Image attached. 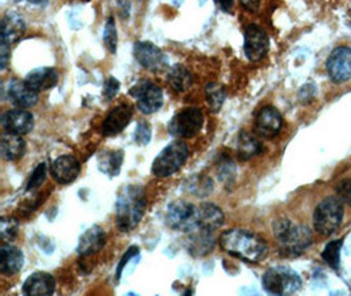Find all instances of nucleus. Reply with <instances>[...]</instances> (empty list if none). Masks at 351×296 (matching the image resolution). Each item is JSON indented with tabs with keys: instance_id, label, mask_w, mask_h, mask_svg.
<instances>
[{
	"instance_id": "f257e3e1",
	"label": "nucleus",
	"mask_w": 351,
	"mask_h": 296,
	"mask_svg": "<svg viewBox=\"0 0 351 296\" xmlns=\"http://www.w3.org/2000/svg\"><path fill=\"white\" fill-rule=\"evenodd\" d=\"M220 247L229 255L249 264H259L269 255L267 242L252 231L229 229L219 238Z\"/></svg>"
},
{
	"instance_id": "f03ea898",
	"label": "nucleus",
	"mask_w": 351,
	"mask_h": 296,
	"mask_svg": "<svg viewBox=\"0 0 351 296\" xmlns=\"http://www.w3.org/2000/svg\"><path fill=\"white\" fill-rule=\"evenodd\" d=\"M147 199L144 187L128 185L123 188L116 201V224L121 232L133 231L144 218Z\"/></svg>"
},
{
	"instance_id": "7ed1b4c3",
	"label": "nucleus",
	"mask_w": 351,
	"mask_h": 296,
	"mask_svg": "<svg viewBox=\"0 0 351 296\" xmlns=\"http://www.w3.org/2000/svg\"><path fill=\"white\" fill-rule=\"evenodd\" d=\"M272 232L282 249L300 254L312 245L313 234L309 227L298 224L289 218H279L272 223Z\"/></svg>"
},
{
	"instance_id": "20e7f679",
	"label": "nucleus",
	"mask_w": 351,
	"mask_h": 296,
	"mask_svg": "<svg viewBox=\"0 0 351 296\" xmlns=\"http://www.w3.org/2000/svg\"><path fill=\"white\" fill-rule=\"evenodd\" d=\"M262 286L271 295H293L300 291L303 281L291 267L274 266L263 274Z\"/></svg>"
},
{
	"instance_id": "39448f33",
	"label": "nucleus",
	"mask_w": 351,
	"mask_h": 296,
	"mask_svg": "<svg viewBox=\"0 0 351 296\" xmlns=\"http://www.w3.org/2000/svg\"><path fill=\"white\" fill-rule=\"evenodd\" d=\"M190 156L189 145L182 140L170 142L160 152L152 165V172L156 178H167L180 170Z\"/></svg>"
},
{
	"instance_id": "423d86ee",
	"label": "nucleus",
	"mask_w": 351,
	"mask_h": 296,
	"mask_svg": "<svg viewBox=\"0 0 351 296\" xmlns=\"http://www.w3.org/2000/svg\"><path fill=\"white\" fill-rule=\"evenodd\" d=\"M343 212V203L338 196H328L321 201L313 214L316 232L321 236L335 234L342 223Z\"/></svg>"
},
{
	"instance_id": "0eeeda50",
	"label": "nucleus",
	"mask_w": 351,
	"mask_h": 296,
	"mask_svg": "<svg viewBox=\"0 0 351 296\" xmlns=\"http://www.w3.org/2000/svg\"><path fill=\"white\" fill-rule=\"evenodd\" d=\"M204 115L202 109L189 107L178 112L167 124L169 133L174 137L191 139L195 137L203 128Z\"/></svg>"
},
{
	"instance_id": "6e6552de",
	"label": "nucleus",
	"mask_w": 351,
	"mask_h": 296,
	"mask_svg": "<svg viewBox=\"0 0 351 296\" xmlns=\"http://www.w3.org/2000/svg\"><path fill=\"white\" fill-rule=\"evenodd\" d=\"M129 95L136 99L137 109L144 115L158 112L163 106V91L158 84L149 79H141L129 90Z\"/></svg>"
},
{
	"instance_id": "1a4fd4ad",
	"label": "nucleus",
	"mask_w": 351,
	"mask_h": 296,
	"mask_svg": "<svg viewBox=\"0 0 351 296\" xmlns=\"http://www.w3.org/2000/svg\"><path fill=\"white\" fill-rule=\"evenodd\" d=\"M166 224L169 228L178 232H190L197 227L196 223V205L186 201L170 203L166 211Z\"/></svg>"
},
{
	"instance_id": "9d476101",
	"label": "nucleus",
	"mask_w": 351,
	"mask_h": 296,
	"mask_svg": "<svg viewBox=\"0 0 351 296\" xmlns=\"http://www.w3.org/2000/svg\"><path fill=\"white\" fill-rule=\"evenodd\" d=\"M133 54L137 62L152 73H160L169 66L165 53L150 41H137L133 47Z\"/></svg>"
},
{
	"instance_id": "9b49d317",
	"label": "nucleus",
	"mask_w": 351,
	"mask_h": 296,
	"mask_svg": "<svg viewBox=\"0 0 351 296\" xmlns=\"http://www.w3.org/2000/svg\"><path fill=\"white\" fill-rule=\"evenodd\" d=\"M270 47V38L266 31L256 25L249 24L245 30V43H243V52L249 61L258 62L263 60Z\"/></svg>"
},
{
	"instance_id": "f8f14e48",
	"label": "nucleus",
	"mask_w": 351,
	"mask_h": 296,
	"mask_svg": "<svg viewBox=\"0 0 351 296\" xmlns=\"http://www.w3.org/2000/svg\"><path fill=\"white\" fill-rule=\"evenodd\" d=\"M326 71L335 83L351 79V47H335L326 61Z\"/></svg>"
},
{
	"instance_id": "ddd939ff",
	"label": "nucleus",
	"mask_w": 351,
	"mask_h": 296,
	"mask_svg": "<svg viewBox=\"0 0 351 296\" xmlns=\"http://www.w3.org/2000/svg\"><path fill=\"white\" fill-rule=\"evenodd\" d=\"M213 234L215 232L200 227H196L187 232L184 247L189 254H191L195 258H202L212 253L216 247V237Z\"/></svg>"
},
{
	"instance_id": "4468645a",
	"label": "nucleus",
	"mask_w": 351,
	"mask_h": 296,
	"mask_svg": "<svg viewBox=\"0 0 351 296\" xmlns=\"http://www.w3.org/2000/svg\"><path fill=\"white\" fill-rule=\"evenodd\" d=\"M283 126V117L280 112L272 106L259 109L254 122V130L259 137L272 139Z\"/></svg>"
},
{
	"instance_id": "2eb2a0df",
	"label": "nucleus",
	"mask_w": 351,
	"mask_h": 296,
	"mask_svg": "<svg viewBox=\"0 0 351 296\" xmlns=\"http://www.w3.org/2000/svg\"><path fill=\"white\" fill-rule=\"evenodd\" d=\"M40 93L32 89L25 79H12L8 83L7 87V96L8 100L16 106L17 109H32L38 100H40Z\"/></svg>"
},
{
	"instance_id": "dca6fc26",
	"label": "nucleus",
	"mask_w": 351,
	"mask_h": 296,
	"mask_svg": "<svg viewBox=\"0 0 351 296\" xmlns=\"http://www.w3.org/2000/svg\"><path fill=\"white\" fill-rule=\"evenodd\" d=\"M133 113H134V109L129 103H121L120 106L114 107L103 122L101 125L103 136L112 137L121 133L130 123Z\"/></svg>"
},
{
	"instance_id": "f3484780",
	"label": "nucleus",
	"mask_w": 351,
	"mask_h": 296,
	"mask_svg": "<svg viewBox=\"0 0 351 296\" xmlns=\"http://www.w3.org/2000/svg\"><path fill=\"white\" fill-rule=\"evenodd\" d=\"M1 126L5 132L14 135H27L29 133L34 126V119L31 112L27 109H10L3 113L1 116Z\"/></svg>"
},
{
	"instance_id": "a211bd4d",
	"label": "nucleus",
	"mask_w": 351,
	"mask_h": 296,
	"mask_svg": "<svg viewBox=\"0 0 351 296\" xmlns=\"http://www.w3.org/2000/svg\"><path fill=\"white\" fill-rule=\"evenodd\" d=\"M80 174V162L71 155L60 156L51 165V175L60 185L73 183Z\"/></svg>"
},
{
	"instance_id": "6ab92c4d",
	"label": "nucleus",
	"mask_w": 351,
	"mask_h": 296,
	"mask_svg": "<svg viewBox=\"0 0 351 296\" xmlns=\"http://www.w3.org/2000/svg\"><path fill=\"white\" fill-rule=\"evenodd\" d=\"M107 242V236L101 227L93 225L84 234H82L78 241L77 253L80 257H88L103 249Z\"/></svg>"
},
{
	"instance_id": "aec40b11",
	"label": "nucleus",
	"mask_w": 351,
	"mask_h": 296,
	"mask_svg": "<svg viewBox=\"0 0 351 296\" xmlns=\"http://www.w3.org/2000/svg\"><path fill=\"white\" fill-rule=\"evenodd\" d=\"M56 291V280L51 274L37 271L29 275L23 284V294L28 296L53 295Z\"/></svg>"
},
{
	"instance_id": "412c9836",
	"label": "nucleus",
	"mask_w": 351,
	"mask_h": 296,
	"mask_svg": "<svg viewBox=\"0 0 351 296\" xmlns=\"http://www.w3.org/2000/svg\"><path fill=\"white\" fill-rule=\"evenodd\" d=\"M223 209L213 203H203L196 207V223L197 227L208 231H217L223 225Z\"/></svg>"
},
{
	"instance_id": "4be33fe9",
	"label": "nucleus",
	"mask_w": 351,
	"mask_h": 296,
	"mask_svg": "<svg viewBox=\"0 0 351 296\" xmlns=\"http://www.w3.org/2000/svg\"><path fill=\"white\" fill-rule=\"evenodd\" d=\"M24 266V253L15 245L3 244L0 249V273L5 277L17 274Z\"/></svg>"
},
{
	"instance_id": "5701e85b",
	"label": "nucleus",
	"mask_w": 351,
	"mask_h": 296,
	"mask_svg": "<svg viewBox=\"0 0 351 296\" xmlns=\"http://www.w3.org/2000/svg\"><path fill=\"white\" fill-rule=\"evenodd\" d=\"M25 23L24 19L16 12H8L1 21V43L14 45L24 36Z\"/></svg>"
},
{
	"instance_id": "b1692460",
	"label": "nucleus",
	"mask_w": 351,
	"mask_h": 296,
	"mask_svg": "<svg viewBox=\"0 0 351 296\" xmlns=\"http://www.w3.org/2000/svg\"><path fill=\"white\" fill-rule=\"evenodd\" d=\"M60 80V74L53 67H38L29 71L25 77V82L36 91H47L57 86Z\"/></svg>"
},
{
	"instance_id": "393cba45",
	"label": "nucleus",
	"mask_w": 351,
	"mask_h": 296,
	"mask_svg": "<svg viewBox=\"0 0 351 296\" xmlns=\"http://www.w3.org/2000/svg\"><path fill=\"white\" fill-rule=\"evenodd\" d=\"M27 150V144L19 135L5 133L0 142V155L4 161H17L23 158Z\"/></svg>"
},
{
	"instance_id": "a878e982",
	"label": "nucleus",
	"mask_w": 351,
	"mask_h": 296,
	"mask_svg": "<svg viewBox=\"0 0 351 296\" xmlns=\"http://www.w3.org/2000/svg\"><path fill=\"white\" fill-rule=\"evenodd\" d=\"M166 78H167L169 84L176 90V93H186L191 89L192 84H193V79H192L190 70L180 63L173 65L167 70Z\"/></svg>"
},
{
	"instance_id": "bb28decb",
	"label": "nucleus",
	"mask_w": 351,
	"mask_h": 296,
	"mask_svg": "<svg viewBox=\"0 0 351 296\" xmlns=\"http://www.w3.org/2000/svg\"><path fill=\"white\" fill-rule=\"evenodd\" d=\"M123 162H124V152L123 150H120V149L119 150H108L99 156L97 168L108 178H114L121 172Z\"/></svg>"
},
{
	"instance_id": "cd10ccee",
	"label": "nucleus",
	"mask_w": 351,
	"mask_h": 296,
	"mask_svg": "<svg viewBox=\"0 0 351 296\" xmlns=\"http://www.w3.org/2000/svg\"><path fill=\"white\" fill-rule=\"evenodd\" d=\"M184 188L193 196L204 199L213 192L215 183L213 179L206 174H193L184 182Z\"/></svg>"
},
{
	"instance_id": "c85d7f7f",
	"label": "nucleus",
	"mask_w": 351,
	"mask_h": 296,
	"mask_svg": "<svg viewBox=\"0 0 351 296\" xmlns=\"http://www.w3.org/2000/svg\"><path fill=\"white\" fill-rule=\"evenodd\" d=\"M262 152H263V145L256 136L247 132L240 133L237 140V156L241 161H249L254 157L262 155Z\"/></svg>"
},
{
	"instance_id": "c756f323",
	"label": "nucleus",
	"mask_w": 351,
	"mask_h": 296,
	"mask_svg": "<svg viewBox=\"0 0 351 296\" xmlns=\"http://www.w3.org/2000/svg\"><path fill=\"white\" fill-rule=\"evenodd\" d=\"M226 95H228L226 89L221 83L209 82L206 86V99H207L208 107L215 113H217L223 107Z\"/></svg>"
},
{
	"instance_id": "7c9ffc66",
	"label": "nucleus",
	"mask_w": 351,
	"mask_h": 296,
	"mask_svg": "<svg viewBox=\"0 0 351 296\" xmlns=\"http://www.w3.org/2000/svg\"><path fill=\"white\" fill-rule=\"evenodd\" d=\"M217 177L226 188H230V186L234 183L237 177V169H236V163L229 157H223L219 161Z\"/></svg>"
},
{
	"instance_id": "2f4dec72",
	"label": "nucleus",
	"mask_w": 351,
	"mask_h": 296,
	"mask_svg": "<svg viewBox=\"0 0 351 296\" xmlns=\"http://www.w3.org/2000/svg\"><path fill=\"white\" fill-rule=\"evenodd\" d=\"M20 224L16 218L3 216L0 218V238L3 244H10L16 238Z\"/></svg>"
},
{
	"instance_id": "473e14b6",
	"label": "nucleus",
	"mask_w": 351,
	"mask_h": 296,
	"mask_svg": "<svg viewBox=\"0 0 351 296\" xmlns=\"http://www.w3.org/2000/svg\"><path fill=\"white\" fill-rule=\"evenodd\" d=\"M342 240H335L329 242L322 251V260L333 269H338L341 261V248H342Z\"/></svg>"
},
{
	"instance_id": "72a5a7b5",
	"label": "nucleus",
	"mask_w": 351,
	"mask_h": 296,
	"mask_svg": "<svg viewBox=\"0 0 351 296\" xmlns=\"http://www.w3.org/2000/svg\"><path fill=\"white\" fill-rule=\"evenodd\" d=\"M104 45L110 50V53L114 54L117 50V28L113 17H108L106 27H104V34H103Z\"/></svg>"
},
{
	"instance_id": "f704fd0d",
	"label": "nucleus",
	"mask_w": 351,
	"mask_h": 296,
	"mask_svg": "<svg viewBox=\"0 0 351 296\" xmlns=\"http://www.w3.org/2000/svg\"><path fill=\"white\" fill-rule=\"evenodd\" d=\"M45 179H47V165L45 163H40L33 170L32 175H31V178L28 181V185H27V191L32 192V191L38 190V188L44 185Z\"/></svg>"
},
{
	"instance_id": "c9c22d12",
	"label": "nucleus",
	"mask_w": 351,
	"mask_h": 296,
	"mask_svg": "<svg viewBox=\"0 0 351 296\" xmlns=\"http://www.w3.org/2000/svg\"><path fill=\"white\" fill-rule=\"evenodd\" d=\"M134 141L141 145L146 146L152 141V128L147 122H140L136 129H134Z\"/></svg>"
},
{
	"instance_id": "e433bc0d",
	"label": "nucleus",
	"mask_w": 351,
	"mask_h": 296,
	"mask_svg": "<svg viewBox=\"0 0 351 296\" xmlns=\"http://www.w3.org/2000/svg\"><path fill=\"white\" fill-rule=\"evenodd\" d=\"M137 255H140V248H138V247H130V248L125 251V254L121 257V260H120V262H119V265H117V269H116V281H120L125 266H128L129 261H130L132 258L137 257Z\"/></svg>"
},
{
	"instance_id": "4c0bfd02",
	"label": "nucleus",
	"mask_w": 351,
	"mask_h": 296,
	"mask_svg": "<svg viewBox=\"0 0 351 296\" xmlns=\"http://www.w3.org/2000/svg\"><path fill=\"white\" fill-rule=\"evenodd\" d=\"M337 196L342 201V203L348 204L349 207H351V179L350 178H346L343 181H341L337 187Z\"/></svg>"
},
{
	"instance_id": "58836bf2",
	"label": "nucleus",
	"mask_w": 351,
	"mask_h": 296,
	"mask_svg": "<svg viewBox=\"0 0 351 296\" xmlns=\"http://www.w3.org/2000/svg\"><path fill=\"white\" fill-rule=\"evenodd\" d=\"M119 90H120V82L113 77H110L104 83V91H103L104 99L107 102H111L112 99L116 98Z\"/></svg>"
},
{
	"instance_id": "ea45409f",
	"label": "nucleus",
	"mask_w": 351,
	"mask_h": 296,
	"mask_svg": "<svg viewBox=\"0 0 351 296\" xmlns=\"http://www.w3.org/2000/svg\"><path fill=\"white\" fill-rule=\"evenodd\" d=\"M119 12L123 19H128L130 15V1L129 0H117Z\"/></svg>"
},
{
	"instance_id": "a19ab883",
	"label": "nucleus",
	"mask_w": 351,
	"mask_h": 296,
	"mask_svg": "<svg viewBox=\"0 0 351 296\" xmlns=\"http://www.w3.org/2000/svg\"><path fill=\"white\" fill-rule=\"evenodd\" d=\"M8 57H10V45L3 44L0 47V58H1V70H5L8 65Z\"/></svg>"
},
{
	"instance_id": "79ce46f5",
	"label": "nucleus",
	"mask_w": 351,
	"mask_h": 296,
	"mask_svg": "<svg viewBox=\"0 0 351 296\" xmlns=\"http://www.w3.org/2000/svg\"><path fill=\"white\" fill-rule=\"evenodd\" d=\"M240 3L241 5L249 12H256L261 5V0H240Z\"/></svg>"
},
{
	"instance_id": "37998d69",
	"label": "nucleus",
	"mask_w": 351,
	"mask_h": 296,
	"mask_svg": "<svg viewBox=\"0 0 351 296\" xmlns=\"http://www.w3.org/2000/svg\"><path fill=\"white\" fill-rule=\"evenodd\" d=\"M215 1L223 12H226V14L232 12L233 5H234V0H215Z\"/></svg>"
},
{
	"instance_id": "c03bdc74",
	"label": "nucleus",
	"mask_w": 351,
	"mask_h": 296,
	"mask_svg": "<svg viewBox=\"0 0 351 296\" xmlns=\"http://www.w3.org/2000/svg\"><path fill=\"white\" fill-rule=\"evenodd\" d=\"M312 87H313L312 84H305L303 89L300 90V98H302V99H304V98H306V96H308V99H309V98H312V96L315 95V93H316V91H312V93L309 91V90H311Z\"/></svg>"
},
{
	"instance_id": "a18cd8bd",
	"label": "nucleus",
	"mask_w": 351,
	"mask_h": 296,
	"mask_svg": "<svg viewBox=\"0 0 351 296\" xmlns=\"http://www.w3.org/2000/svg\"><path fill=\"white\" fill-rule=\"evenodd\" d=\"M25 1L34 4V5H40V7H45V5H48L49 3V0H25Z\"/></svg>"
},
{
	"instance_id": "49530a36",
	"label": "nucleus",
	"mask_w": 351,
	"mask_h": 296,
	"mask_svg": "<svg viewBox=\"0 0 351 296\" xmlns=\"http://www.w3.org/2000/svg\"><path fill=\"white\" fill-rule=\"evenodd\" d=\"M349 23L351 24V8L349 10Z\"/></svg>"
}]
</instances>
